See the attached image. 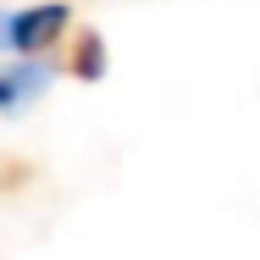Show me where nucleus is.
I'll return each mask as SVG.
<instances>
[{"label": "nucleus", "instance_id": "nucleus-1", "mask_svg": "<svg viewBox=\"0 0 260 260\" xmlns=\"http://www.w3.org/2000/svg\"><path fill=\"white\" fill-rule=\"evenodd\" d=\"M67 22H72V6H61V0H50V6H28V11H11V50L22 55H45L67 34Z\"/></svg>", "mask_w": 260, "mask_h": 260}, {"label": "nucleus", "instance_id": "nucleus-2", "mask_svg": "<svg viewBox=\"0 0 260 260\" xmlns=\"http://www.w3.org/2000/svg\"><path fill=\"white\" fill-rule=\"evenodd\" d=\"M45 89H50V67L45 61L22 55L17 67H0V111H22V105L39 100Z\"/></svg>", "mask_w": 260, "mask_h": 260}, {"label": "nucleus", "instance_id": "nucleus-3", "mask_svg": "<svg viewBox=\"0 0 260 260\" xmlns=\"http://www.w3.org/2000/svg\"><path fill=\"white\" fill-rule=\"evenodd\" d=\"M72 72L83 83H100L105 78V39L94 28H78V45H72Z\"/></svg>", "mask_w": 260, "mask_h": 260}, {"label": "nucleus", "instance_id": "nucleus-4", "mask_svg": "<svg viewBox=\"0 0 260 260\" xmlns=\"http://www.w3.org/2000/svg\"><path fill=\"white\" fill-rule=\"evenodd\" d=\"M22 183H34V160L0 155V194H11V188H22Z\"/></svg>", "mask_w": 260, "mask_h": 260}, {"label": "nucleus", "instance_id": "nucleus-5", "mask_svg": "<svg viewBox=\"0 0 260 260\" xmlns=\"http://www.w3.org/2000/svg\"><path fill=\"white\" fill-rule=\"evenodd\" d=\"M0 45H11V11H0Z\"/></svg>", "mask_w": 260, "mask_h": 260}]
</instances>
